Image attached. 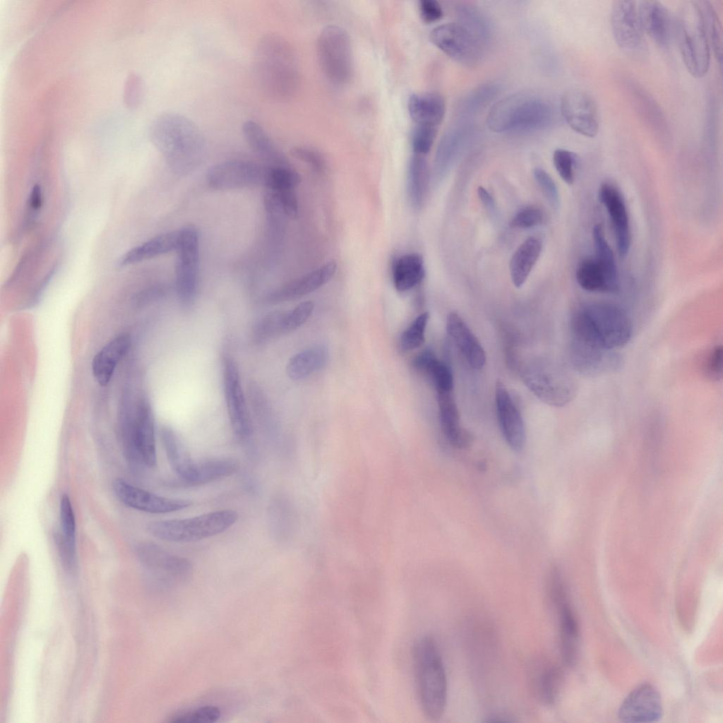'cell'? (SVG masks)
I'll list each match as a JSON object with an SVG mask.
<instances>
[{"mask_svg": "<svg viewBox=\"0 0 723 723\" xmlns=\"http://www.w3.org/2000/svg\"><path fill=\"white\" fill-rule=\"evenodd\" d=\"M152 142L177 171L196 166L205 151V138L199 127L180 114L159 115L149 129Z\"/></svg>", "mask_w": 723, "mask_h": 723, "instance_id": "cell-2", "label": "cell"}, {"mask_svg": "<svg viewBox=\"0 0 723 723\" xmlns=\"http://www.w3.org/2000/svg\"><path fill=\"white\" fill-rule=\"evenodd\" d=\"M319 64L332 83H348L353 74V54L351 39L343 28L328 25L323 28L317 40Z\"/></svg>", "mask_w": 723, "mask_h": 723, "instance_id": "cell-8", "label": "cell"}, {"mask_svg": "<svg viewBox=\"0 0 723 723\" xmlns=\"http://www.w3.org/2000/svg\"><path fill=\"white\" fill-rule=\"evenodd\" d=\"M419 11L422 19L426 23L437 21L443 16V9L435 0L419 1Z\"/></svg>", "mask_w": 723, "mask_h": 723, "instance_id": "cell-58", "label": "cell"}, {"mask_svg": "<svg viewBox=\"0 0 723 723\" xmlns=\"http://www.w3.org/2000/svg\"><path fill=\"white\" fill-rule=\"evenodd\" d=\"M436 133L437 127L416 124L411 133V145L414 153L425 156L430 151Z\"/></svg>", "mask_w": 723, "mask_h": 723, "instance_id": "cell-50", "label": "cell"}, {"mask_svg": "<svg viewBox=\"0 0 723 723\" xmlns=\"http://www.w3.org/2000/svg\"><path fill=\"white\" fill-rule=\"evenodd\" d=\"M282 311H273L265 316L253 330L254 340L262 343L282 333Z\"/></svg>", "mask_w": 723, "mask_h": 723, "instance_id": "cell-47", "label": "cell"}, {"mask_svg": "<svg viewBox=\"0 0 723 723\" xmlns=\"http://www.w3.org/2000/svg\"><path fill=\"white\" fill-rule=\"evenodd\" d=\"M179 232L175 264V284L180 304L190 309L196 299L198 282L199 235L191 226Z\"/></svg>", "mask_w": 723, "mask_h": 723, "instance_id": "cell-9", "label": "cell"}, {"mask_svg": "<svg viewBox=\"0 0 723 723\" xmlns=\"http://www.w3.org/2000/svg\"><path fill=\"white\" fill-rule=\"evenodd\" d=\"M160 436L167 458L174 472L184 484L199 485L203 461L192 459L181 439L171 428L163 427Z\"/></svg>", "mask_w": 723, "mask_h": 723, "instance_id": "cell-21", "label": "cell"}, {"mask_svg": "<svg viewBox=\"0 0 723 723\" xmlns=\"http://www.w3.org/2000/svg\"><path fill=\"white\" fill-rule=\"evenodd\" d=\"M130 346L129 335L121 334L95 355L92 362V371L100 386L109 383L117 364L126 354Z\"/></svg>", "mask_w": 723, "mask_h": 723, "instance_id": "cell-28", "label": "cell"}, {"mask_svg": "<svg viewBox=\"0 0 723 723\" xmlns=\"http://www.w3.org/2000/svg\"><path fill=\"white\" fill-rule=\"evenodd\" d=\"M542 211L536 207H527L518 211L511 220L513 228L527 229L539 225L543 221Z\"/></svg>", "mask_w": 723, "mask_h": 723, "instance_id": "cell-54", "label": "cell"}, {"mask_svg": "<svg viewBox=\"0 0 723 723\" xmlns=\"http://www.w3.org/2000/svg\"><path fill=\"white\" fill-rule=\"evenodd\" d=\"M61 533L70 544L76 545V524L72 503L68 495L64 494L59 503Z\"/></svg>", "mask_w": 723, "mask_h": 723, "instance_id": "cell-48", "label": "cell"}, {"mask_svg": "<svg viewBox=\"0 0 723 723\" xmlns=\"http://www.w3.org/2000/svg\"><path fill=\"white\" fill-rule=\"evenodd\" d=\"M674 30L688 71L693 77H703L710 67L711 49L696 1L683 2L676 16Z\"/></svg>", "mask_w": 723, "mask_h": 723, "instance_id": "cell-7", "label": "cell"}, {"mask_svg": "<svg viewBox=\"0 0 723 723\" xmlns=\"http://www.w3.org/2000/svg\"><path fill=\"white\" fill-rule=\"evenodd\" d=\"M495 400L498 424L505 440L516 451L526 442V431L520 412L504 383L498 381Z\"/></svg>", "mask_w": 723, "mask_h": 723, "instance_id": "cell-20", "label": "cell"}, {"mask_svg": "<svg viewBox=\"0 0 723 723\" xmlns=\"http://www.w3.org/2000/svg\"><path fill=\"white\" fill-rule=\"evenodd\" d=\"M478 194L482 203L488 210L494 212L495 210V201L492 196L482 186L478 188Z\"/></svg>", "mask_w": 723, "mask_h": 723, "instance_id": "cell-59", "label": "cell"}, {"mask_svg": "<svg viewBox=\"0 0 723 723\" xmlns=\"http://www.w3.org/2000/svg\"><path fill=\"white\" fill-rule=\"evenodd\" d=\"M412 366L431 378L436 392L453 390V376L450 368L439 360L431 349H426L419 353L414 358Z\"/></svg>", "mask_w": 723, "mask_h": 723, "instance_id": "cell-37", "label": "cell"}, {"mask_svg": "<svg viewBox=\"0 0 723 723\" xmlns=\"http://www.w3.org/2000/svg\"><path fill=\"white\" fill-rule=\"evenodd\" d=\"M223 386L228 415L233 431L239 440L247 441L253 434L252 424L238 368L233 359L227 357H225L223 361Z\"/></svg>", "mask_w": 723, "mask_h": 723, "instance_id": "cell-13", "label": "cell"}, {"mask_svg": "<svg viewBox=\"0 0 723 723\" xmlns=\"http://www.w3.org/2000/svg\"><path fill=\"white\" fill-rule=\"evenodd\" d=\"M42 193L41 189L39 186L33 187L30 196V205L33 209H38L42 205Z\"/></svg>", "mask_w": 723, "mask_h": 723, "instance_id": "cell-60", "label": "cell"}, {"mask_svg": "<svg viewBox=\"0 0 723 723\" xmlns=\"http://www.w3.org/2000/svg\"><path fill=\"white\" fill-rule=\"evenodd\" d=\"M220 717V710L215 706H204L196 710L173 717L172 723H213Z\"/></svg>", "mask_w": 723, "mask_h": 723, "instance_id": "cell-52", "label": "cell"}, {"mask_svg": "<svg viewBox=\"0 0 723 723\" xmlns=\"http://www.w3.org/2000/svg\"><path fill=\"white\" fill-rule=\"evenodd\" d=\"M328 355V350L323 346L301 351L289 359L286 366L287 374L294 381L305 378L325 364Z\"/></svg>", "mask_w": 723, "mask_h": 723, "instance_id": "cell-39", "label": "cell"}, {"mask_svg": "<svg viewBox=\"0 0 723 723\" xmlns=\"http://www.w3.org/2000/svg\"><path fill=\"white\" fill-rule=\"evenodd\" d=\"M611 27L617 45L628 53H638L644 47V32L642 30L638 2L619 0L613 3L611 11Z\"/></svg>", "mask_w": 723, "mask_h": 723, "instance_id": "cell-15", "label": "cell"}, {"mask_svg": "<svg viewBox=\"0 0 723 723\" xmlns=\"http://www.w3.org/2000/svg\"><path fill=\"white\" fill-rule=\"evenodd\" d=\"M561 111L566 123L575 132L589 138L597 134V104L587 92L579 89L566 91L561 98Z\"/></svg>", "mask_w": 723, "mask_h": 723, "instance_id": "cell-17", "label": "cell"}, {"mask_svg": "<svg viewBox=\"0 0 723 723\" xmlns=\"http://www.w3.org/2000/svg\"><path fill=\"white\" fill-rule=\"evenodd\" d=\"M499 92V86L493 82L477 85L458 102L456 114L462 119L476 114L492 102Z\"/></svg>", "mask_w": 723, "mask_h": 723, "instance_id": "cell-40", "label": "cell"}, {"mask_svg": "<svg viewBox=\"0 0 723 723\" xmlns=\"http://www.w3.org/2000/svg\"><path fill=\"white\" fill-rule=\"evenodd\" d=\"M256 78L263 93L280 101L291 97L298 83L294 52L282 37L268 33L258 42L254 54Z\"/></svg>", "mask_w": 723, "mask_h": 723, "instance_id": "cell-3", "label": "cell"}, {"mask_svg": "<svg viewBox=\"0 0 723 723\" xmlns=\"http://www.w3.org/2000/svg\"><path fill=\"white\" fill-rule=\"evenodd\" d=\"M570 359L574 369L586 376L597 377L614 373L622 365L616 350L571 340Z\"/></svg>", "mask_w": 723, "mask_h": 723, "instance_id": "cell-18", "label": "cell"}, {"mask_svg": "<svg viewBox=\"0 0 723 723\" xmlns=\"http://www.w3.org/2000/svg\"><path fill=\"white\" fill-rule=\"evenodd\" d=\"M571 340L616 350L631 340V318L621 307L606 302H591L578 307L570 321Z\"/></svg>", "mask_w": 723, "mask_h": 723, "instance_id": "cell-1", "label": "cell"}, {"mask_svg": "<svg viewBox=\"0 0 723 723\" xmlns=\"http://www.w3.org/2000/svg\"><path fill=\"white\" fill-rule=\"evenodd\" d=\"M314 309L311 301L301 302L292 309L282 312V333L292 332L301 326L310 317Z\"/></svg>", "mask_w": 723, "mask_h": 723, "instance_id": "cell-46", "label": "cell"}, {"mask_svg": "<svg viewBox=\"0 0 723 723\" xmlns=\"http://www.w3.org/2000/svg\"><path fill=\"white\" fill-rule=\"evenodd\" d=\"M430 172L424 155L413 154L410 159L407 174L409 203L415 210L424 205L429 187Z\"/></svg>", "mask_w": 723, "mask_h": 723, "instance_id": "cell-32", "label": "cell"}, {"mask_svg": "<svg viewBox=\"0 0 723 723\" xmlns=\"http://www.w3.org/2000/svg\"><path fill=\"white\" fill-rule=\"evenodd\" d=\"M336 270V262L329 261L272 292L268 297V301L271 303H280L309 294L326 284L334 276Z\"/></svg>", "mask_w": 723, "mask_h": 723, "instance_id": "cell-24", "label": "cell"}, {"mask_svg": "<svg viewBox=\"0 0 723 723\" xmlns=\"http://www.w3.org/2000/svg\"><path fill=\"white\" fill-rule=\"evenodd\" d=\"M642 30L660 47H667L671 40L672 22L667 8L659 1L638 2Z\"/></svg>", "mask_w": 723, "mask_h": 723, "instance_id": "cell-23", "label": "cell"}, {"mask_svg": "<svg viewBox=\"0 0 723 723\" xmlns=\"http://www.w3.org/2000/svg\"><path fill=\"white\" fill-rule=\"evenodd\" d=\"M456 12L458 23L465 26L486 45L491 36V27L484 13L478 8L469 4H460L457 7Z\"/></svg>", "mask_w": 723, "mask_h": 723, "instance_id": "cell-41", "label": "cell"}, {"mask_svg": "<svg viewBox=\"0 0 723 723\" xmlns=\"http://www.w3.org/2000/svg\"><path fill=\"white\" fill-rule=\"evenodd\" d=\"M551 603L557 609L559 621V643L563 662L573 666L579 652V626L575 614L569 604L566 594L554 599Z\"/></svg>", "mask_w": 723, "mask_h": 723, "instance_id": "cell-25", "label": "cell"}, {"mask_svg": "<svg viewBox=\"0 0 723 723\" xmlns=\"http://www.w3.org/2000/svg\"><path fill=\"white\" fill-rule=\"evenodd\" d=\"M575 278L579 286L587 292L616 293L620 289V285L609 278L595 258H586L579 263Z\"/></svg>", "mask_w": 723, "mask_h": 723, "instance_id": "cell-36", "label": "cell"}, {"mask_svg": "<svg viewBox=\"0 0 723 723\" xmlns=\"http://www.w3.org/2000/svg\"><path fill=\"white\" fill-rule=\"evenodd\" d=\"M239 518L233 510H220L197 516L150 522L147 531L153 537L171 542H191L217 535L232 527Z\"/></svg>", "mask_w": 723, "mask_h": 723, "instance_id": "cell-6", "label": "cell"}, {"mask_svg": "<svg viewBox=\"0 0 723 723\" xmlns=\"http://www.w3.org/2000/svg\"><path fill=\"white\" fill-rule=\"evenodd\" d=\"M54 541L64 569L73 574L77 568L76 545L68 542L60 531L54 532Z\"/></svg>", "mask_w": 723, "mask_h": 723, "instance_id": "cell-51", "label": "cell"}, {"mask_svg": "<svg viewBox=\"0 0 723 723\" xmlns=\"http://www.w3.org/2000/svg\"><path fill=\"white\" fill-rule=\"evenodd\" d=\"M592 238L595 247V259L601 264L609 278L620 285L614 252L605 238L601 225L597 224L593 227Z\"/></svg>", "mask_w": 723, "mask_h": 723, "instance_id": "cell-43", "label": "cell"}, {"mask_svg": "<svg viewBox=\"0 0 723 723\" xmlns=\"http://www.w3.org/2000/svg\"><path fill=\"white\" fill-rule=\"evenodd\" d=\"M117 498L133 509L153 514H165L189 508L191 503L185 499L170 498L157 495L118 478L113 482Z\"/></svg>", "mask_w": 723, "mask_h": 723, "instance_id": "cell-14", "label": "cell"}, {"mask_svg": "<svg viewBox=\"0 0 723 723\" xmlns=\"http://www.w3.org/2000/svg\"><path fill=\"white\" fill-rule=\"evenodd\" d=\"M524 381L530 390L549 405L562 407L576 394V383L565 371L549 364H535L527 367Z\"/></svg>", "mask_w": 723, "mask_h": 723, "instance_id": "cell-10", "label": "cell"}, {"mask_svg": "<svg viewBox=\"0 0 723 723\" xmlns=\"http://www.w3.org/2000/svg\"><path fill=\"white\" fill-rule=\"evenodd\" d=\"M532 684L537 698L546 705H552L559 695L563 673L557 665L548 662L537 664L532 671Z\"/></svg>", "mask_w": 723, "mask_h": 723, "instance_id": "cell-33", "label": "cell"}, {"mask_svg": "<svg viewBox=\"0 0 723 723\" xmlns=\"http://www.w3.org/2000/svg\"><path fill=\"white\" fill-rule=\"evenodd\" d=\"M429 313L419 314L400 335L399 345L402 351H410L419 347L424 342L425 331Z\"/></svg>", "mask_w": 723, "mask_h": 723, "instance_id": "cell-44", "label": "cell"}, {"mask_svg": "<svg viewBox=\"0 0 723 723\" xmlns=\"http://www.w3.org/2000/svg\"><path fill=\"white\" fill-rule=\"evenodd\" d=\"M534 179L546 198L555 208L559 206L560 198L557 186L551 177L543 169L537 167L533 170Z\"/></svg>", "mask_w": 723, "mask_h": 723, "instance_id": "cell-55", "label": "cell"}, {"mask_svg": "<svg viewBox=\"0 0 723 723\" xmlns=\"http://www.w3.org/2000/svg\"><path fill=\"white\" fill-rule=\"evenodd\" d=\"M554 119L553 107L545 99L520 92L495 103L487 115L486 124L495 133L529 132L546 128Z\"/></svg>", "mask_w": 723, "mask_h": 723, "instance_id": "cell-5", "label": "cell"}, {"mask_svg": "<svg viewBox=\"0 0 723 723\" xmlns=\"http://www.w3.org/2000/svg\"><path fill=\"white\" fill-rule=\"evenodd\" d=\"M271 167L249 161H226L208 170L207 182L217 190L266 186Z\"/></svg>", "mask_w": 723, "mask_h": 723, "instance_id": "cell-12", "label": "cell"}, {"mask_svg": "<svg viewBox=\"0 0 723 723\" xmlns=\"http://www.w3.org/2000/svg\"><path fill=\"white\" fill-rule=\"evenodd\" d=\"M271 191L275 194L284 213L290 217H296L298 215L299 207L294 190Z\"/></svg>", "mask_w": 723, "mask_h": 723, "instance_id": "cell-57", "label": "cell"}, {"mask_svg": "<svg viewBox=\"0 0 723 723\" xmlns=\"http://www.w3.org/2000/svg\"><path fill=\"white\" fill-rule=\"evenodd\" d=\"M446 330L470 366L482 369L486 360L484 349L458 313L451 312L448 315Z\"/></svg>", "mask_w": 723, "mask_h": 723, "instance_id": "cell-26", "label": "cell"}, {"mask_svg": "<svg viewBox=\"0 0 723 723\" xmlns=\"http://www.w3.org/2000/svg\"><path fill=\"white\" fill-rule=\"evenodd\" d=\"M599 197L611 219L616 237L619 254L620 257L625 258L631 247V236L624 199L619 189L609 183L602 184Z\"/></svg>", "mask_w": 723, "mask_h": 723, "instance_id": "cell-22", "label": "cell"}, {"mask_svg": "<svg viewBox=\"0 0 723 723\" xmlns=\"http://www.w3.org/2000/svg\"><path fill=\"white\" fill-rule=\"evenodd\" d=\"M136 553L142 564L161 579L183 582L192 574V566L188 559L172 554L156 544L141 543Z\"/></svg>", "mask_w": 723, "mask_h": 723, "instance_id": "cell-16", "label": "cell"}, {"mask_svg": "<svg viewBox=\"0 0 723 723\" xmlns=\"http://www.w3.org/2000/svg\"><path fill=\"white\" fill-rule=\"evenodd\" d=\"M429 38L446 55L463 66H476L483 59L485 44L458 22L436 27Z\"/></svg>", "mask_w": 723, "mask_h": 723, "instance_id": "cell-11", "label": "cell"}, {"mask_svg": "<svg viewBox=\"0 0 723 723\" xmlns=\"http://www.w3.org/2000/svg\"><path fill=\"white\" fill-rule=\"evenodd\" d=\"M473 126L461 121L450 126L442 136L437 147L434 169L436 173L450 165L474 133Z\"/></svg>", "mask_w": 723, "mask_h": 723, "instance_id": "cell-30", "label": "cell"}, {"mask_svg": "<svg viewBox=\"0 0 723 723\" xmlns=\"http://www.w3.org/2000/svg\"><path fill=\"white\" fill-rule=\"evenodd\" d=\"M553 162L561 178L566 184H572L578 162L576 155L568 150L558 148L554 152Z\"/></svg>", "mask_w": 723, "mask_h": 723, "instance_id": "cell-49", "label": "cell"}, {"mask_svg": "<svg viewBox=\"0 0 723 723\" xmlns=\"http://www.w3.org/2000/svg\"><path fill=\"white\" fill-rule=\"evenodd\" d=\"M179 232H170L157 235L130 249L119 261V266H127L176 250Z\"/></svg>", "mask_w": 723, "mask_h": 723, "instance_id": "cell-34", "label": "cell"}, {"mask_svg": "<svg viewBox=\"0 0 723 723\" xmlns=\"http://www.w3.org/2000/svg\"><path fill=\"white\" fill-rule=\"evenodd\" d=\"M664 713L661 696L651 684L643 683L633 689L622 702L618 717L624 722H655Z\"/></svg>", "mask_w": 723, "mask_h": 723, "instance_id": "cell-19", "label": "cell"}, {"mask_svg": "<svg viewBox=\"0 0 723 723\" xmlns=\"http://www.w3.org/2000/svg\"><path fill=\"white\" fill-rule=\"evenodd\" d=\"M297 159L310 165L318 172H323L326 167L324 157L318 151L306 147H296L292 150Z\"/></svg>", "mask_w": 723, "mask_h": 723, "instance_id": "cell-56", "label": "cell"}, {"mask_svg": "<svg viewBox=\"0 0 723 723\" xmlns=\"http://www.w3.org/2000/svg\"><path fill=\"white\" fill-rule=\"evenodd\" d=\"M542 249V241L530 237L522 242L511 257L509 270L513 284L522 287L537 263Z\"/></svg>", "mask_w": 723, "mask_h": 723, "instance_id": "cell-35", "label": "cell"}, {"mask_svg": "<svg viewBox=\"0 0 723 723\" xmlns=\"http://www.w3.org/2000/svg\"><path fill=\"white\" fill-rule=\"evenodd\" d=\"M424 274L422 256L414 253L403 255L396 261L393 267L394 287L400 292L408 291L422 282Z\"/></svg>", "mask_w": 723, "mask_h": 723, "instance_id": "cell-38", "label": "cell"}, {"mask_svg": "<svg viewBox=\"0 0 723 723\" xmlns=\"http://www.w3.org/2000/svg\"><path fill=\"white\" fill-rule=\"evenodd\" d=\"M417 693L422 710L426 718L438 720L447 703L448 683L442 657L433 638H419L413 648Z\"/></svg>", "mask_w": 723, "mask_h": 723, "instance_id": "cell-4", "label": "cell"}, {"mask_svg": "<svg viewBox=\"0 0 723 723\" xmlns=\"http://www.w3.org/2000/svg\"><path fill=\"white\" fill-rule=\"evenodd\" d=\"M437 402L438 405L441 427L448 441L458 448H467L472 442V437L469 431L460 424V418L453 390L438 391Z\"/></svg>", "mask_w": 723, "mask_h": 723, "instance_id": "cell-27", "label": "cell"}, {"mask_svg": "<svg viewBox=\"0 0 723 723\" xmlns=\"http://www.w3.org/2000/svg\"><path fill=\"white\" fill-rule=\"evenodd\" d=\"M701 13L705 35L710 49L719 61L722 62V34L718 16L712 4L707 0L696 1Z\"/></svg>", "mask_w": 723, "mask_h": 723, "instance_id": "cell-42", "label": "cell"}, {"mask_svg": "<svg viewBox=\"0 0 723 723\" xmlns=\"http://www.w3.org/2000/svg\"><path fill=\"white\" fill-rule=\"evenodd\" d=\"M407 109L416 124L438 127L444 117L446 104L439 93L416 92L409 97Z\"/></svg>", "mask_w": 723, "mask_h": 723, "instance_id": "cell-29", "label": "cell"}, {"mask_svg": "<svg viewBox=\"0 0 723 723\" xmlns=\"http://www.w3.org/2000/svg\"><path fill=\"white\" fill-rule=\"evenodd\" d=\"M723 349L722 345L715 346L707 354L703 366L705 376L711 381H717L722 377Z\"/></svg>", "mask_w": 723, "mask_h": 723, "instance_id": "cell-53", "label": "cell"}, {"mask_svg": "<svg viewBox=\"0 0 723 723\" xmlns=\"http://www.w3.org/2000/svg\"><path fill=\"white\" fill-rule=\"evenodd\" d=\"M242 133L251 150L272 167H289L286 157L258 123L251 120L245 121Z\"/></svg>", "mask_w": 723, "mask_h": 723, "instance_id": "cell-31", "label": "cell"}, {"mask_svg": "<svg viewBox=\"0 0 723 723\" xmlns=\"http://www.w3.org/2000/svg\"><path fill=\"white\" fill-rule=\"evenodd\" d=\"M300 182V176L290 167H272L266 188L273 191L294 190Z\"/></svg>", "mask_w": 723, "mask_h": 723, "instance_id": "cell-45", "label": "cell"}]
</instances>
